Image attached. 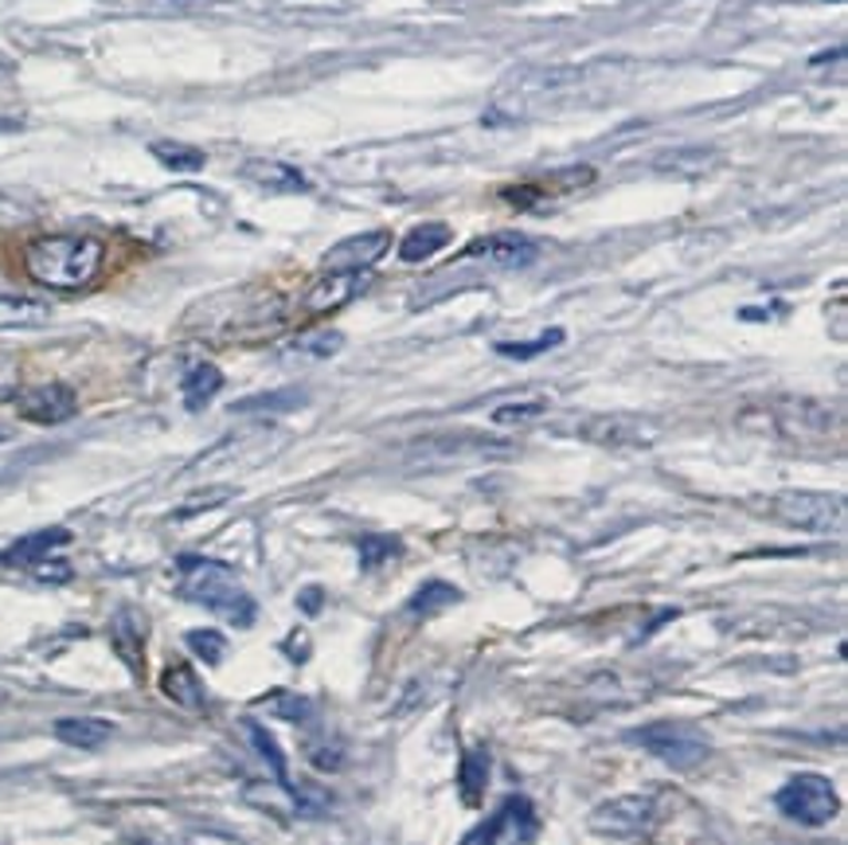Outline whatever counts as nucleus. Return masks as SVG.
<instances>
[{
    "label": "nucleus",
    "instance_id": "obj_1",
    "mask_svg": "<svg viewBox=\"0 0 848 845\" xmlns=\"http://www.w3.org/2000/svg\"><path fill=\"white\" fill-rule=\"evenodd\" d=\"M106 262V243L94 236H43L24 251V271L35 286L48 290H83L98 279Z\"/></svg>",
    "mask_w": 848,
    "mask_h": 845
},
{
    "label": "nucleus",
    "instance_id": "obj_2",
    "mask_svg": "<svg viewBox=\"0 0 848 845\" xmlns=\"http://www.w3.org/2000/svg\"><path fill=\"white\" fill-rule=\"evenodd\" d=\"M177 567H180V595H185V599L216 611V615H223L235 626L254 623L259 607H254V599L243 592V584H239L228 564H219V560H208V556H180Z\"/></svg>",
    "mask_w": 848,
    "mask_h": 845
},
{
    "label": "nucleus",
    "instance_id": "obj_3",
    "mask_svg": "<svg viewBox=\"0 0 848 845\" xmlns=\"http://www.w3.org/2000/svg\"><path fill=\"white\" fill-rule=\"evenodd\" d=\"M579 83H583L579 67H524L501 86V94H496L493 106L481 114V122H485V126L524 122L532 111H540L544 102L559 98V94H572Z\"/></svg>",
    "mask_w": 848,
    "mask_h": 845
},
{
    "label": "nucleus",
    "instance_id": "obj_4",
    "mask_svg": "<svg viewBox=\"0 0 848 845\" xmlns=\"http://www.w3.org/2000/svg\"><path fill=\"white\" fill-rule=\"evenodd\" d=\"M774 803H778V811L786 814L789 822H798V826H829L833 818H837L840 811V799H837V786H833V779L817 775V771H802V775H794L786 786H782L778 795H774Z\"/></svg>",
    "mask_w": 848,
    "mask_h": 845
},
{
    "label": "nucleus",
    "instance_id": "obj_5",
    "mask_svg": "<svg viewBox=\"0 0 848 845\" xmlns=\"http://www.w3.org/2000/svg\"><path fill=\"white\" fill-rule=\"evenodd\" d=\"M771 513L802 533H845V498L840 493L789 490L771 501Z\"/></svg>",
    "mask_w": 848,
    "mask_h": 845
},
{
    "label": "nucleus",
    "instance_id": "obj_6",
    "mask_svg": "<svg viewBox=\"0 0 848 845\" xmlns=\"http://www.w3.org/2000/svg\"><path fill=\"white\" fill-rule=\"evenodd\" d=\"M626 740H630V744H638V748H646L649 755H657V760L669 763V768H677V771L697 768V763L708 755V736L700 732V728L669 724V720H661V724L634 728Z\"/></svg>",
    "mask_w": 848,
    "mask_h": 845
},
{
    "label": "nucleus",
    "instance_id": "obj_7",
    "mask_svg": "<svg viewBox=\"0 0 848 845\" xmlns=\"http://www.w3.org/2000/svg\"><path fill=\"white\" fill-rule=\"evenodd\" d=\"M540 834V814L528 799H504L481 826L462 837V845H532Z\"/></svg>",
    "mask_w": 848,
    "mask_h": 845
},
{
    "label": "nucleus",
    "instance_id": "obj_8",
    "mask_svg": "<svg viewBox=\"0 0 848 845\" xmlns=\"http://www.w3.org/2000/svg\"><path fill=\"white\" fill-rule=\"evenodd\" d=\"M657 822V795H618L590 811V830L606 837H638Z\"/></svg>",
    "mask_w": 848,
    "mask_h": 845
},
{
    "label": "nucleus",
    "instance_id": "obj_9",
    "mask_svg": "<svg viewBox=\"0 0 848 845\" xmlns=\"http://www.w3.org/2000/svg\"><path fill=\"white\" fill-rule=\"evenodd\" d=\"M17 411L24 415L28 422H40V427H55V422H67L71 415L78 411V396L67 388V384H35V388H20L12 396Z\"/></svg>",
    "mask_w": 848,
    "mask_h": 845
},
{
    "label": "nucleus",
    "instance_id": "obj_10",
    "mask_svg": "<svg viewBox=\"0 0 848 845\" xmlns=\"http://www.w3.org/2000/svg\"><path fill=\"white\" fill-rule=\"evenodd\" d=\"M579 435L598 447H653L657 442V427L638 415H595L579 422Z\"/></svg>",
    "mask_w": 848,
    "mask_h": 845
},
{
    "label": "nucleus",
    "instance_id": "obj_11",
    "mask_svg": "<svg viewBox=\"0 0 848 845\" xmlns=\"http://www.w3.org/2000/svg\"><path fill=\"white\" fill-rule=\"evenodd\" d=\"M364 286H368V274L364 271H325L310 290H305L302 310L313 313V317L333 313V310H341V305L353 302V298H360Z\"/></svg>",
    "mask_w": 848,
    "mask_h": 845
},
{
    "label": "nucleus",
    "instance_id": "obj_12",
    "mask_svg": "<svg viewBox=\"0 0 848 845\" xmlns=\"http://www.w3.org/2000/svg\"><path fill=\"white\" fill-rule=\"evenodd\" d=\"M462 259H481L489 267H501V271H524L532 262L540 259V247L524 236H489V239H478L462 251Z\"/></svg>",
    "mask_w": 848,
    "mask_h": 845
},
{
    "label": "nucleus",
    "instance_id": "obj_13",
    "mask_svg": "<svg viewBox=\"0 0 848 845\" xmlns=\"http://www.w3.org/2000/svg\"><path fill=\"white\" fill-rule=\"evenodd\" d=\"M391 247V231H364V236L341 239L336 247L325 251V271H368L371 262H379Z\"/></svg>",
    "mask_w": 848,
    "mask_h": 845
},
{
    "label": "nucleus",
    "instance_id": "obj_14",
    "mask_svg": "<svg viewBox=\"0 0 848 845\" xmlns=\"http://www.w3.org/2000/svg\"><path fill=\"white\" fill-rule=\"evenodd\" d=\"M720 165H723V153L712 149V145H681V149H664L653 161V169L677 180H700L720 169Z\"/></svg>",
    "mask_w": 848,
    "mask_h": 845
},
{
    "label": "nucleus",
    "instance_id": "obj_15",
    "mask_svg": "<svg viewBox=\"0 0 848 845\" xmlns=\"http://www.w3.org/2000/svg\"><path fill=\"white\" fill-rule=\"evenodd\" d=\"M109 646L126 661V669L134 677L145 674V618L134 607H122L109 623Z\"/></svg>",
    "mask_w": 848,
    "mask_h": 845
},
{
    "label": "nucleus",
    "instance_id": "obj_16",
    "mask_svg": "<svg viewBox=\"0 0 848 845\" xmlns=\"http://www.w3.org/2000/svg\"><path fill=\"white\" fill-rule=\"evenodd\" d=\"M71 544V533L67 529H40V533H28L20 536L17 544H9V549L0 552V564L4 567H35L40 560H48L55 549H67Z\"/></svg>",
    "mask_w": 848,
    "mask_h": 845
},
{
    "label": "nucleus",
    "instance_id": "obj_17",
    "mask_svg": "<svg viewBox=\"0 0 848 845\" xmlns=\"http://www.w3.org/2000/svg\"><path fill=\"white\" fill-rule=\"evenodd\" d=\"M243 180H251L254 188H266V192H310V177L302 169L286 161H270V157H254L243 165Z\"/></svg>",
    "mask_w": 848,
    "mask_h": 845
},
{
    "label": "nucleus",
    "instance_id": "obj_18",
    "mask_svg": "<svg viewBox=\"0 0 848 845\" xmlns=\"http://www.w3.org/2000/svg\"><path fill=\"white\" fill-rule=\"evenodd\" d=\"M160 693L188 712H200L203 705H208V689H203L200 674H196L188 661H172V666L160 674Z\"/></svg>",
    "mask_w": 848,
    "mask_h": 845
},
{
    "label": "nucleus",
    "instance_id": "obj_19",
    "mask_svg": "<svg viewBox=\"0 0 848 845\" xmlns=\"http://www.w3.org/2000/svg\"><path fill=\"white\" fill-rule=\"evenodd\" d=\"M55 736H60L63 744L91 752V748H102L109 736H114V724L102 717H63V720H55Z\"/></svg>",
    "mask_w": 848,
    "mask_h": 845
},
{
    "label": "nucleus",
    "instance_id": "obj_20",
    "mask_svg": "<svg viewBox=\"0 0 848 845\" xmlns=\"http://www.w3.org/2000/svg\"><path fill=\"white\" fill-rule=\"evenodd\" d=\"M247 736H251V744L254 752L262 755V763L270 768V775H274V783L286 791V795H294V779H290V763L286 755H282V748H278V740L266 732L262 724H254V720H247Z\"/></svg>",
    "mask_w": 848,
    "mask_h": 845
},
{
    "label": "nucleus",
    "instance_id": "obj_21",
    "mask_svg": "<svg viewBox=\"0 0 848 845\" xmlns=\"http://www.w3.org/2000/svg\"><path fill=\"white\" fill-rule=\"evenodd\" d=\"M446 243H450V228H446V223H422V228L407 231V239L399 243V259L427 262L430 254H438Z\"/></svg>",
    "mask_w": 848,
    "mask_h": 845
},
{
    "label": "nucleus",
    "instance_id": "obj_22",
    "mask_svg": "<svg viewBox=\"0 0 848 845\" xmlns=\"http://www.w3.org/2000/svg\"><path fill=\"white\" fill-rule=\"evenodd\" d=\"M219 388H223V373L216 364H196L185 376V407L188 411H203L219 396Z\"/></svg>",
    "mask_w": 848,
    "mask_h": 845
},
{
    "label": "nucleus",
    "instance_id": "obj_23",
    "mask_svg": "<svg viewBox=\"0 0 848 845\" xmlns=\"http://www.w3.org/2000/svg\"><path fill=\"white\" fill-rule=\"evenodd\" d=\"M458 786H462V803L465 806H478L481 795H485L489 786V752L481 748H470L462 755V768H458Z\"/></svg>",
    "mask_w": 848,
    "mask_h": 845
},
{
    "label": "nucleus",
    "instance_id": "obj_24",
    "mask_svg": "<svg viewBox=\"0 0 848 845\" xmlns=\"http://www.w3.org/2000/svg\"><path fill=\"white\" fill-rule=\"evenodd\" d=\"M51 317V310L35 298H0V330H32Z\"/></svg>",
    "mask_w": 848,
    "mask_h": 845
},
{
    "label": "nucleus",
    "instance_id": "obj_25",
    "mask_svg": "<svg viewBox=\"0 0 848 845\" xmlns=\"http://www.w3.org/2000/svg\"><path fill=\"white\" fill-rule=\"evenodd\" d=\"M458 599H462V592H458L454 584H446V580H430V584H422L419 592L411 595V603H407V611H411V615L430 618V615H438V611L454 607Z\"/></svg>",
    "mask_w": 848,
    "mask_h": 845
},
{
    "label": "nucleus",
    "instance_id": "obj_26",
    "mask_svg": "<svg viewBox=\"0 0 848 845\" xmlns=\"http://www.w3.org/2000/svg\"><path fill=\"white\" fill-rule=\"evenodd\" d=\"M259 709H266V712H274V717H282V720H290V724H305V720L313 717V701L310 697H302V693H290V689H274V693H266L259 701Z\"/></svg>",
    "mask_w": 848,
    "mask_h": 845
},
{
    "label": "nucleus",
    "instance_id": "obj_27",
    "mask_svg": "<svg viewBox=\"0 0 848 845\" xmlns=\"http://www.w3.org/2000/svg\"><path fill=\"white\" fill-rule=\"evenodd\" d=\"M149 149H153V157L172 173H196V169H203V161H208L200 149L180 145V142H153Z\"/></svg>",
    "mask_w": 848,
    "mask_h": 845
},
{
    "label": "nucleus",
    "instance_id": "obj_28",
    "mask_svg": "<svg viewBox=\"0 0 848 845\" xmlns=\"http://www.w3.org/2000/svg\"><path fill=\"white\" fill-rule=\"evenodd\" d=\"M302 404H305V392L286 388V392H266V396L239 399L231 411H239V415H251V411H294V407H302Z\"/></svg>",
    "mask_w": 848,
    "mask_h": 845
},
{
    "label": "nucleus",
    "instance_id": "obj_29",
    "mask_svg": "<svg viewBox=\"0 0 848 845\" xmlns=\"http://www.w3.org/2000/svg\"><path fill=\"white\" fill-rule=\"evenodd\" d=\"M555 345H563V330H547V333H540L536 341H501L496 353L509 356V361H532V356L547 353V348H555Z\"/></svg>",
    "mask_w": 848,
    "mask_h": 845
},
{
    "label": "nucleus",
    "instance_id": "obj_30",
    "mask_svg": "<svg viewBox=\"0 0 848 845\" xmlns=\"http://www.w3.org/2000/svg\"><path fill=\"white\" fill-rule=\"evenodd\" d=\"M356 552H360V567H379L387 564V560H395L399 552H404V544L395 541V536H379V533H368L360 536V544H356Z\"/></svg>",
    "mask_w": 848,
    "mask_h": 845
},
{
    "label": "nucleus",
    "instance_id": "obj_31",
    "mask_svg": "<svg viewBox=\"0 0 848 845\" xmlns=\"http://www.w3.org/2000/svg\"><path fill=\"white\" fill-rule=\"evenodd\" d=\"M185 643H188V650H192L200 661H208V666H219L223 654H228V638H223V630H188Z\"/></svg>",
    "mask_w": 848,
    "mask_h": 845
},
{
    "label": "nucleus",
    "instance_id": "obj_32",
    "mask_svg": "<svg viewBox=\"0 0 848 845\" xmlns=\"http://www.w3.org/2000/svg\"><path fill=\"white\" fill-rule=\"evenodd\" d=\"M547 411V399H521V404H501L493 411V422L501 427H524V422L540 419Z\"/></svg>",
    "mask_w": 848,
    "mask_h": 845
},
{
    "label": "nucleus",
    "instance_id": "obj_33",
    "mask_svg": "<svg viewBox=\"0 0 848 845\" xmlns=\"http://www.w3.org/2000/svg\"><path fill=\"white\" fill-rule=\"evenodd\" d=\"M341 345H345V337L341 333H333V330H321V333H305V337H297L294 341V353H305V356H333V353H341Z\"/></svg>",
    "mask_w": 848,
    "mask_h": 845
},
{
    "label": "nucleus",
    "instance_id": "obj_34",
    "mask_svg": "<svg viewBox=\"0 0 848 845\" xmlns=\"http://www.w3.org/2000/svg\"><path fill=\"white\" fill-rule=\"evenodd\" d=\"M544 180H555V185H544V188H583L595 180V169L590 165H579V169H567V173H552Z\"/></svg>",
    "mask_w": 848,
    "mask_h": 845
},
{
    "label": "nucleus",
    "instance_id": "obj_35",
    "mask_svg": "<svg viewBox=\"0 0 848 845\" xmlns=\"http://www.w3.org/2000/svg\"><path fill=\"white\" fill-rule=\"evenodd\" d=\"M32 572L40 575L43 584H67L71 580V564H60V560H40Z\"/></svg>",
    "mask_w": 848,
    "mask_h": 845
},
{
    "label": "nucleus",
    "instance_id": "obj_36",
    "mask_svg": "<svg viewBox=\"0 0 848 845\" xmlns=\"http://www.w3.org/2000/svg\"><path fill=\"white\" fill-rule=\"evenodd\" d=\"M310 763L313 768H321V771H341V748H325V744H317V748H310Z\"/></svg>",
    "mask_w": 848,
    "mask_h": 845
},
{
    "label": "nucleus",
    "instance_id": "obj_37",
    "mask_svg": "<svg viewBox=\"0 0 848 845\" xmlns=\"http://www.w3.org/2000/svg\"><path fill=\"white\" fill-rule=\"evenodd\" d=\"M177 845H243V842H235V837L228 834H216V830H192V834H185Z\"/></svg>",
    "mask_w": 848,
    "mask_h": 845
},
{
    "label": "nucleus",
    "instance_id": "obj_38",
    "mask_svg": "<svg viewBox=\"0 0 848 845\" xmlns=\"http://www.w3.org/2000/svg\"><path fill=\"white\" fill-rule=\"evenodd\" d=\"M231 498V490H211L208 498H196V501H188L185 509H180L177 517H192V513H200V509H211L216 501H228Z\"/></svg>",
    "mask_w": 848,
    "mask_h": 845
},
{
    "label": "nucleus",
    "instance_id": "obj_39",
    "mask_svg": "<svg viewBox=\"0 0 848 845\" xmlns=\"http://www.w3.org/2000/svg\"><path fill=\"white\" fill-rule=\"evenodd\" d=\"M297 607H302L305 615H321V607H325V592H321V587H305V592L297 595Z\"/></svg>",
    "mask_w": 848,
    "mask_h": 845
},
{
    "label": "nucleus",
    "instance_id": "obj_40",
    "mask_svg": "<svg viewBox=\"0 0 848 845\" xmlns=\"http://www.w3.org/2000/svg\"><path fill=\"white\" fill-rule=\"evenodd\" d=\"M17 380H12V373H9V368H0V404H4V399H12V396H17Z\"/></svg>",
    "mask_w": 848,
    "mask_h": 845
},
{
    "label": "nucleus",
    "instance_id": "obj_41",
    "mask_svg": "<svg viewBox=\"0 0 848 845\" xmlns=\"http://www.w3.org/2000/svg\"><path fill=\"white\" fill-rule=\"evenodd\" d=\"M286 654H294V661H302L305 654H310V643H305V638H302V643H297V638H290V643H286Z\"/></svg>",
    "mask_w": 848,
    "mask_h": 845
},
{
    "label": "nucleus",
    "instance_id": "obj_42",
    "mask_svg": "<svg viewBox=\"0 0 848 845\" xmlns=\"http://www.w3.org/2000/svg\"><path fill=\"white\" fill-rule=\"evenodd\" d=\"M9 75H12V63L4 60V55H0V79H9Z\"/></svg>",
    "mask_w": 848,
    "mask_h": 845
},
{
    "label": "nucleus",
    "instance_id": "obj_43",
    "mask_svg": "<svg viewBox=\"0 0 848 845\" xmlns=\"http://www.w3.org/2000/svg\"><path fill=\"white\" fill-rule=\"evenodd\" d=\"M168 4H200V0H168Z\"/></svg>",
    "mask_w": 848,
    "mask_h": 845
},
{
    "label": "nucleus",
    "instance_id": "obj_44",
    "mask_svg": "<svg viewBox=\"0 0 848 845\" xmlns=\"http://www.w3.org/2000/svg\"><path fill=\"white\" fill-rule=\"evenodd\" d=\"M0 439H4V431H0Z\"/></svg>",
    "mask_w": 848,
    "mask_h": 845
}]
</instances>
